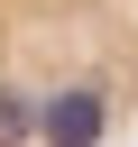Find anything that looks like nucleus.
Returning <instances> with one entry per match:
<instances>
[{
  "instance_id": "f257e3e1",
  "label": "nucleus",
  "mask_w": 138,
  "mask_h": 147,
  "mask_svg": "<svg viewBox=\"0 0 138 147\" xmlns=\"http://www.w3.org/2000/svg\"><path fill=\"white\" fill-rule=\"evenodd\" d=\"M138 129V0H0V147H120Z\"/></svg>"
}]
</instances>
